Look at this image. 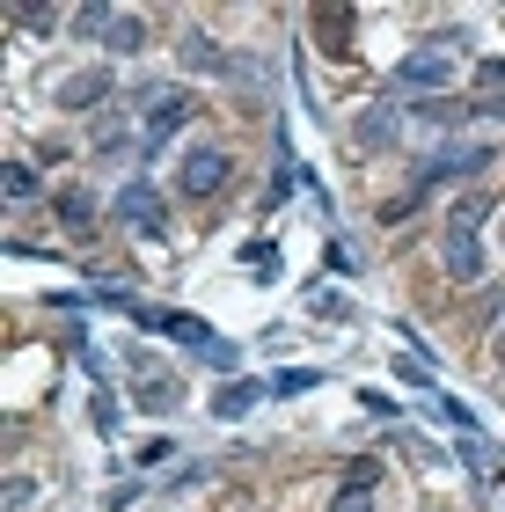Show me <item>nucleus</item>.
<instances>
[{
  "label": "nucleus",
  "instance_id": "17",
  "mask_svg": "<svg viewBox=\"0 0 505 512\" xmlns=\"http://www.w3.org/2000/svg\"><path fill=\"white\" fill-rule=\"evenodd\" d=\"M198 359L213 366V374H235V366H242V344H227V337H220V344H205Z\"/></svg>",
  "mask_w": 505,
  "mask_h": 512
},
{
  "label": "nucleus",
  "instance_id": "8",
  "mask_svg": "<svg viewBox=\"0 0 505 512\" xmlns=\"http://www.w3.org/2000/svg\"><path fill=\"white\" fill-rule=\"evenodd\" d=\"M447 271L462 278V286L484 278V249H476V235H462V227H447Z\"/></svg>",
  "mask_w": 505,
  "mask_h": 512
},
{
  "label": "nucleus",
  "instance_id": "26",
  "mask_svg": "<svg viewBox=\"0 0 505 512\" xmlns=\"http://www.w3.org/2000/svg\"><path fill=\"white\" fill-rule=\"evenodd\" d=\"M337 512H374V505H366V491H337Z\"/></svg>",
  "mask_w": 505,
  "mask_h": 512
},
{
  "label": "nucleus",
  "instance_id": "14",
  "mask_svg": "<svg viewBox=\"0 0 505 512\" xmlns=\"http://www.w3.org/2000/svg\"><path fill=\"white\" fill-rule=\"evenodd\" d=\"M8 22H22V30H37V37H52V30H59V8H30V0H15Z\"/></svg>",
  "mask_w": 505,
  "mask_h": 512
},
{
  "label": "nucleus",
  "instance_id": "24",
  "mask_svg": "<svg viewBox=\"0 0 505 512\" xmlns=\"http://www.w3.org/2000/svg\"><path fill=\"white\" fill-rule=\"evenodd\" d=\"M176 447H169V439H147V447H140V469H162V461H169Z\"/></svg>",
  "mask_w": 505,
  "mask_h": 512
},
{
  "label": "nucleus",
  "instance_id": "4",
  "mask_svg": "<svg viewBox=\"0 0 505 512\" xmlns=\"http://www.w3.org/2000/svg\"><path fill=\"white\" fill-rule=\"evenodd\" d=\"M96 103H110V74L103 66H81V74H66L52 88V110H96Z\"/></svg>",
  "mask_w": 505,
  "mask_h": 512
},
{
  "label": "nucleus",
  "instance_id": "19",
  "mask_svg": "<svg viewBox=\"0 0 505 512\" xmlns=\"http://www.w3.org/2000/svg\"><path fill=\"white\" fill-rule=\"evenodd\" d=\"M8 198H37V176H30V161H8Z\"/></svg>",
  "mask_w": 505,
  "mask_h": 512
},
{
  "label": "nucleus",
  "instance_id": "13",
  "mask_svg": "<svg viewBox=\"0 0 505 512\" xmlns=\"http://www.w3.org/2000/svg\"><path fill=\"white\" fill-rule=\"evenodd\" d=\"M59 220L74 227V235H88V220H96V198H88V191H59Z\"/></svg>",
  "mask_w": 505,
  "mask_h": 512
},
{
  "label": "nucleus",
  "instance_id": "15",
  "mask_svg": "<svg viewBox=\"0 0 505 512\" xmlns=\"http://www.w3.org/2000/svg\"><path fill=\"white\" fill-rule=\"evenodd\" d=\"M110 22H118V8H103V0L74 8V30H81V37H110Z\"/></svg>",
  "mask_w": 505,
  "mask_h": 512
},
{
  "label": "nucleus",
  "instance_id": "20",
  "mask_svg": "<svg viewBox=\"0 0 505 512\" xmlns=\"http://www.w3.org/2000/svg\"><path fill=\"white\" fill-rule=\"evenodd\" d=\"M476 88H484V103L505 88V59H476Z\"/></svg>",
  "mask_w": 505,
  "mask_h": 512
},
{
  "label": "nucleus",
  "instance_id": "1",
  "mask_svg": "<svg viewBox=\"0 0 505 512\" xmlns=\"http://www.w3.org/2000/svg\"><path fill=\"white\" fill-rule=\"evenodd\" d=\"M110 213H118V220L132 227V235H147V242H154V235H162V227H169V205H162V191H154L147 176H140V183H125Z\"/></svg>",
  "mask_w": 505,
  "mask_h": 512
},
{
  "label": "nucleus",
  "instance_id": "7",
  "mask_svg": "<svg viewBox=\"0 0 505 512\" xmlns=\"http://www.w3.org/2000/svg\"><path fill=\"white\" fill-rule=\"evenodd\" d=\"M140 322H147V330H162V337H183L191 352H205V344H220V337L205 330L198 315H162V308H140Z\"/></svg>",
  "mask_w": 505,
  "mask_h": 512
},
{
  "label": "nucleus",
  "instance_id": "22",
  "mask_svg": "<svg viewBox=\"0 0 505 512\" xmlns=\"http://www.w3.org/2000/svg\"><path fill=\"white\" fill-rule=\"evenodd\" d=\"M88 417H96V432L110 439V432H118V395H103V388H96V410H88Z\"/></svg>",
  "mask_w": 505,
  "mask_h": 512
},
{
  "label": "nucleus",
  "instance_id": "12",
  "mask_svg": "<svg viewBox=\"0 0 505 512\" xmlns=\"http://www.w3.org/2000/svg\"><path fill=\"white\" fill-rule=\"evenodd\" d=\"M418 118H425V125H469V118H476V103H454V96H432V103H418Z\"/></svg>",
  "mask_w": 505,
  "mask_h": 512
},
{
  "label": "nucleus",
  "instance_id": "25",
  "mask_svg": "<svg viewBox=\"0 0 505 512\" xmlns=\"http://www.w3.org/2000/svg\"><path fill=\"white\" fill-rule=\"evenodd\" d=\"M396 381H410V388H425L432 374H425V359H396Z\"/></svg>",
  "mask_w": 505,
  "mask_h": 512
},
{
  "label": "nucleus",
  "instance_id": "18",
  "mask_svg": "<svg viewBox=\"0 0 505 512\" xmlns=\"http://www.w3.org/2000/svg\"><path fill=\"white\" fill-rule=\"evenodd\" d=\"M308 388H315L308 366H286V374H271V395H308Z\"/></svg>",
  "mask_w": 505,
  "mask_h": 512
},
{
  "label": "nucleus",
  "instance_id": "5",
  "mask_svg": "<svg viewBox=\"0 0 505 512\" xmlns=\"http://www.w3.org/2000/svg\"><path fill=\"white\" fill-rule=\"evenodd\" d=\"M132 374H140V403H132V410H154V417H162V410L183 403V381H176V374H154L147 352H132Z\"/></svg>",
  "mask_w": 505,
  "mask_h": 512
},
{
  "label": "nucleus",
  "instance_id": "27",
  "mask_svg": "<svg viewBox=\"0 0 505 512\" xmlns=\"http://www.w3.org/2000/svg\"><path fill=\"white\" fill-rule=\"evenodd\" d=\"M476 118H505V96H491V103H476Z\"/></svg>",
  "mask_w": 505,
  "mask_h": 512
},
{
  "label": "nucleus",
  "instance_id": "23",
  "mask_svg": "<svg viewBox=\"0 0 505 512\" xmlns=\"http://www.w3.org/2000/svg\"><path fill=\"white\" fill-rule=\"evenodd\" d=\"M359 147H388V118H359Z\"/></svg>",
  "mask_w": 505,
  "mask_h": 512
},
{
  "label": "nucleus",
  "instance_id": "16",
  "mask_svg": "<svg viewBox=\"0 0 505 512\" xmlns=\"http://www.w3.org/2000/svg\"><path fill=\"white\" fill-rule=\"evenodd\" d=\"M140 44H147V22H140V15H118V22H110V52H140Z\"/></svg>",
  "mask_w": 505,
  "mask_h": 512
},
{
  "label": "nucleus",
  "instance_id": "21",
  "mask_svg": "<svg viewBox=\"0 0 505 512\" xmlns=\"http://www.w3.org/2000/svg\"><path fill=\"white\" fill-rule=\"evenodd\" d=\"M381 483V461H352V469H344V491H374Z\"/></svg>",
  "mask_w": 505,
  "mask_h": 512
},
{
  "label": "nucleus",
  "instance_id": "3",
  "mask_svg": "<svg viewBox=\"0 0 505 512\" xmlns=\"http://www.w3.org/2000/svg\"><path fill=\"white\" fill-rule=\"evenodd\" d=\"M440 81H454V52L447 44H425V52H410L396 66V88H440Z\"/></svg>",
  "mask_w": 505,
  "mask_h": 512
},
{
  "label": "nucleus",
  "instance_id": "28",
  "mask_svg": "<svg viewBox=\"0 0 505 512\" xmlns=\"http://www.w3.org/2000/svg\"><path fill=\"white\" fill-rule=\"evenodd\" d=\"M498 359H505V322H498Z\"/></svg>",
  "mask_w": 505,
  "mask_h": 512
},
{
  "label": "nucleus",
  "instance_id": "11",
  "mask_svg": "<svg viewBox=\"0 0 505 512\" xmlns=\"http://www.w3.org/2000/svg\"><path fill=\"white\" fill-rule=\"evenodd\" d=\"M257 403H264L257 381H227V388H213V417H249Z\"/></svg>",
  "mask_w": 505,
  "mask_h": 512
},
{
  "label": "nucleus",
  "instance_id": "9",
  "mask_svg": "<svg viewBox=\"0 0 505 512\" xmlns=\"http://www.w3.org/2000/svg\"><path fill=\"white\" fill-rule=\"evenodd\" d=\"M183 66H191V74H227L235 59H227V52H220V44L205 37V30H191V37H183Z\"/></svg>",
  "mask_w": 505,
  "mask_h": 512
},
{
  "label": "nucleus",
  "instance_id": "6",
  "mask_svg": "<svg viewBox=\"0 0 505 512\" xmlns=\"http://www.w3.org/2000/svg\"><path fill=\"white\" fill-rule=\"evenodd\" d=\"M191 96H183V88H169V96H154V110H147V139H154V147H162V139L169 132H183V125H191Z\"/></svg>",
  "mask_w": 505,
  "mask_h": 512
},
{
  "label": "nucleus",
  "instance_id": "10",
  "mask_svg": "<svg viewBox=\"0 0 505 512\" xmlns=\"http://www.w3.org/2000/svg\"><path fill=\"white\" fill-rule=\"evenodd\" d=\"M352 30H359V15H352V8H323V15H315V37L330 44V59H344V44H352Z\"/></svg>",
  "mask_w": 505,
  "mask_h": 512
},
{
  "label": "nucleus",
  "instance_id": "2",
  "mask_svg": "<svg viewBox=\"0 0 505 512\" xmlns=\"http://www.w3.org/2000/svg\"><path fill=\"white\" fill-rule=\"evenodd\" d=\"M227 169H235L227 147H191V154H183V191H191V198H213L220 183H227Z\"/></svg>",
  "mask_w": 505,
  "mask_h": 512
}]
</instances>
